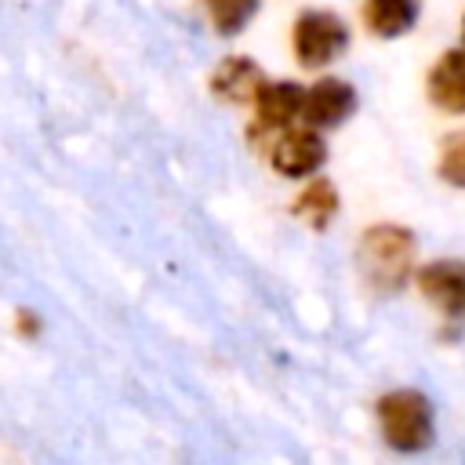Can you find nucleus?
<instances>
[{
  "label": "nucleus",
  "instance_id": "obj_16",
  "mask_svg": "<svg viewBox=\"0 0 465 465\" xmlns=\"http://www.w3.org/2000/svg\"><path fill=\"white\" fill-rule=\"evenodd\" d=\"M200 4H207V0H200Z\"/></svg>",
  "mask_w": 465,
  "mask_h": 465
},
{
  "label": "nucleus",
  "instance_id": "obj_7",
  "mask_svg": "<svg viewBox=\"0 0 465 465\" xmlns=\"http://www.w3.org/2000/svg\"><path fill=\"white\" fill-rule=\"evenodd\" d=\"M418 294L450 323H465V262L461 258H429L414 269Z\"/></svg>",
  "mask_w": 465,
  "mask_h": 465
},
{
  "label": "nucleus",
  "instance_id": "obj_8",
  "mask_svg": "<svg viewBox=\"0 0 465 465\" xmlns=\"http://www.w3.org/2000/svg\"><path fill=\"white\" fill-rule=\"evenodd\" d=\"M262 80H265L262 62L251 58V54L232 51V54H222V58L211 65V73H207V91H211V98L222 102V105L247 109L251 98H254V91L262 87Z\"/></svg>",
  "mask_w": 465,
  "mask_h": 465
},
{
  "label": "nucleus",
  "instance_id": "obj_4",
  "mask_svg": "<svg viewBox=\"0 0 465 465\" xmlns=\"http://www.w3.org/2000/svg\"><path fill=\"white\" fill-rule=\"evenodd\" d=\"M262 153L280 178L305 182L312 174H323V167L331 160V142L323 131H316L309 124H291V127L276 131Z\"/></svg>",
  "mask_w": 465,
  "mask_h": 465
},
{
  "label": "nucleus",
  "instance_id": "obj_14",
  "mask_svg": "<svg viewBox=\"0 0 465 465\" xmlns=\"http://www.w3.org/2000/svg\"><path fill=\"white\" fill-rule=\"evenodd\" d=\"M11 331L22 338V341H36L44 334V316L33 309V305H18L11 312Z\"/></svg>",
  "mask_w": 465,
  "mask_h": 465
},
{
  "label": "nucleus",
  "instance_id": "obj_12",
  "mask_svg": "<svg viewBox=\"0 0 465 465\" xmlns=\"http://www.w3.org/2000/svg\"><path fill=\"white\" fill-rule=\"evenodd\" d=\"M203 7H207L211 29H214L218 36L232 40V36H240V33L251 29V22L258 18L262 0H207Z\"/></svg>",
  "mask_w": 465,
  "mask_h": 465
},
{
  "label": "nucleus",
  "instance_id": "obj_15",
  "mask_svg": "<svg viewBox=\"0 0 465 465\" xmlns=\"http://www.w3.org/2000/svg\"><path fill=\"white\" fill-rule=\"evenodd\" d=\"M461 47H465V15H461Z\"/></svg>",
  "mask_w": 465,
  "mask_h": 465
},
{
  "label": "nucleus",
  "instance_id": "obj_2",
  "mask_svg": "<svg viewBox=\"0 0 465 465\" xmlns=\"http://www.w3.org/2000/svg\"><path fill=\"white\" fill-rule=\"evenodd\" d=\"M374 421H378L381 443L400 458L429 454L436 443V407L429 392L414 385L385 389L374 400Z\"/></svg>",
  "mask_w": 465,
  "mask_h": 465
},
{
  "label": "nucleus",
  "instance_id": "obj_10",
  "mask_svg": "<svg viewBox=\"0 0 465 465\" xmlns=\"http://www.w3.org/2000/svg\"><path fill=\"white\" fill-rule=\"evenodd\" d=\"M287 211H291V218H298L305 229H312V232H327V229L334 225L338 211H341V193H338L334 178H327V174H312V178L298 182V189H294Z\"/></svg>",
  "mask_w": 465,
  "mask_h": 465
},
{
  "label": "nucleus",
  "instance_id": "obj_9",
  "mask_svg": "<svg viewBox=\"0 0 465 465\" xmlns=\"http://www.w3.org/2000/svg\"><path fill=\"white\" fill-rule=\"evenodd\" d=\"M425 102L443 116H465V47H447L425 69Z\"/></svg>",
  "mask_w": 465,
  "mask_h": 465
},
{
  "label": "nucleus",
  "instance_id": "obj_11",
  "mask_svg": "<svg viewBox=\"0 0 465 465\" xmlns=\"http://www.w3.org/2000/svg\"><path fill=\"white\" fill-rule=\"evenodd\" d=\"M421 7H425V0H363L360 25L374 40H400L418 25Z\"/></svg>",
  "mask_w": 465,
  "mask_h": 465
},
{
  "label": "nucleus",
  "instance_id": "obj_13",
  "mask_svg": "<svg viewBox=\"0 0 465 465\" xmlns=\"http://www.w3.org/2000/svg\"><path fill=\"white\" fill-rule=\"evenodd\" d=\"M436 178L450 189H465V131H454L440 142L436 153Z\"/></svg>",
  "mask_w": 465,
  "mask_h": 465
},
{
  "label": "nucleus",
  "instance_id": "obj_6",
  "mask_svg": "<svg viewBox=\"0 0 465 465\" xmlns=\"http://www.w3.org/2000/svg\"><path fill=\"white\" fill-rule=\"evenodd\" d=\"M360 109V91L352 80L338 76V73H323L312 84H305V102H302V124L316 127V131H338L341 124H349Z\"/></svg>",
  "mask_w": 465,
  "mask_h": 465
},
{
  "label": "nucleus",
  "instance_id": "obj_3",
  "mask_svg": "<svg viewBox=\"0 0 465 465\" xmlns=\"http://www.w3.org/2000/svg\"><path fill=\"white\" fill-rule=\"evenodd\" d=\"M352 29L331 7H302L291 22V58L305 73H327L349 54Z\"/></svg>",
  "mask_w": 465,
  "mask_h": 465
},
{
  "label": "nucleus",
  "instance_id": "obj_5",
  "mask_svg": "<svg viewBox=\"0 0 465 465\" xmlns=\"http://www.w3.org/2000/svg\"><path fill=\"white\" fill-rule=\"evenodd\" d=\"M302 102H305V84L291 76H265L262 87L251 98V124H247V142L254 149H265L269 138L291 124H302Z\"/></svg>",
  "mask_w": 465,
  "mask_h": 465
},
{
  "label": "nucleus",
  "instance_id": "obj_1",
  "mask_svg": "<svg viewBox=\"0 0 465 465\" xmlns=\"http://www.w3.org/2000/svg\"><path fill=\"white\" fill-rule=\"evenodd\" d=\"M418 269V236L403 222H371L356 236V272L378 298L400 294Z\"/></svg>",
  "mask_w": 465,
  "mask_h": 465
}]
</instances>
